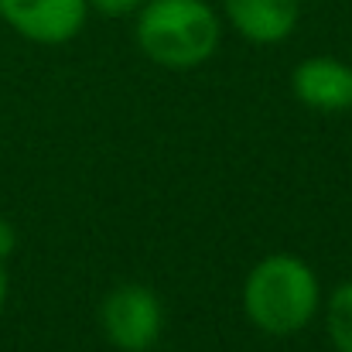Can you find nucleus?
Here are the masks:
<instances>
[{
  "label": "nucleus",
  "mask_w": 352,
  "mask_h": 352,
  "mask_svg": "<svg viewBox=\"0 0 352 352\" xmlns=\"http://www.w3.org/2000/svg\"><path fill=\"white\" fill-rule=\"evenodd\" d=\"M322 308L318 274L294 253L263 256L243 284V311L253 329L267 336H294L305 332Z\"/></svg>",
  "instance_id": "nucleus-1"
},
{
  "label": "nucleus",
  "mask_w": 352,
  "mask_h": 352,
  "mask_svg": "<svg viewBox=\"0 0 352 352\" xmlns=\"http://www.w3.org/2000/svg\"><path fill=\"white\" fill-rule=\"evenodd\" d=\"M219 14L206 0H144L137 10V48L161 69H195L219 48Z\"/></svg>",
  "instance_id": "nucleus-2"
},
{
  "label": "nucleus",
  "mask_w": 352,
  "mask_h": 352,
  "mask_svg": "<svg viewBox=\"0 0 352 352\" xmlns=\"http://www.w3.org/2000/svg\"><path fill=\"white\" fill-rule=\"evenodd\" d=\"M100 329L120 352H151L164 329V305L147 284H120L100 305Z\"/></svg>",
  "instance_id": "nucleus-3"
},
{
  "label": "nucleus",
  "mask_w": 352,
  "mask_h": 352,
  "mask_svg": "<svg viewBox=\"0 0 352 352\" xmlns=\"http://www.w3.org/2000/svg\"><path fill=\"white\" fill-rule=\"evenodd\" d=\"M89 17V0H0V21L34 45L72 41Z\"/></svg>",
  "instance_id": "nucleus-4"
},
{
  "label": "nucleus",
  "mask_w": 352,
  "mask_h": 352,
  "mask_svg": "<svg viewBox=\"0 0 352 352\" xmlns=\"http://www.w3.org/2000/svg\"><path fill=\"white\" fill-rule=\"evenodd\" d=\"M291 89L308 110L342 113L352 107V65L332 55L305 58L291 76Z\"/></svg>",
  "instance_id": "nucleus-5"
},
{
  "label": "nucleus",
  "mask_w": 352,
  "mask_h": 352,
  "mask_svg": "<svg viewBox=\"0 0 352 352\" xmlns=\"http://www.w3.org/2000/svg\"><path fill=\"white\" fill-rule=\"evenodd\" d=\"M223 14L250 45H280L301 17V0H223Z\"/></svg>",
  "instance_id": "nucleus-6"
},
{
  "label": "nucleus",
  "mask_w": 352,
  "mask_h": 352,
  "mask_svg": "<svg viewBox=\"0 0 352 352\" xmlns=\"http://www.w3.org/2000/svg\"><path fill=\"white\" fill-rule=\"evenodd\" d=\"M325 329L336 352H352V280L339 284L325 301Z\"/></svg>",
  "instance_id": "nucleus-7"
},
{
  "label": "nucleus",
  "mask_w": 352,
  "mask_h": 352,
  "mask_svg": "<svg viewBox=\"0 0 352 352\" xmlns=\"http://www.w3.org/2000/svg\"><path fill=\"white\" fill-rule=\"evenodd\" d=\"M144 7V0H89V10L103 17H130Z\"/></svg>",
  "instance_id": "nucleus-8"
},
{
  "label": "nucleus",
  "mask_w": 352,
  "mask_h": 352,
  "mask_svg": "<svg viewBox=\"0 0 352 352\" xmlns=\"http://www.w3.org/2000/svg\"><path fill=\"white\" fill-rule=\"evenodd\" d=\"M14 250H17V230L0 216V260L7 263V260L14 256Z\"/></svg>",
  "instance_id": "nucleus-9"
},
{
  "label": "nucleus",
  "mask_w": 352,
  "mask_h": 352,
  "mask_svg": "<svg viewBox=\"0 0 352 352\" xmlns=\"http://www.w3.org/2000/svg\"><path fill=\"white\" fill-rule=\"evenodd\" d=\"M7 291H10V277H7V263L0 260V311L7 305Z\"/></svg>",
  "instance_id": "nucleus-10"
}]
</instances>
